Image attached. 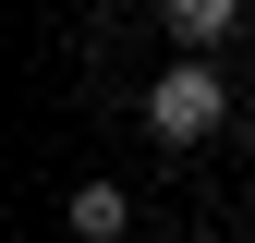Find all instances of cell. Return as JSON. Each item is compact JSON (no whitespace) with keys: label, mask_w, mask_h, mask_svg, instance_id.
<instances>
[{"label":"cell","mask_w":255,"mask_h":243,"mask_svg":"<svg viewBox=\"0 0 255 243\" xmlns=\"http://www.w3.org/2000/svg\"><path fill=\"white\" fill-rule=\"evenodd\" d=\"M158 12H170V37H182V49H219V37L243 24V0H158Z\"/></svg>","instance_id":"3957f363"},{"label":"cell","mask_w":255,"mask_h":243,"mask_svg":"<svg viewBox=\"0 0 255 243\" xmlns=\"http://www.w3.org/2000/svg\"><path fill=\"white\" fill-rule=\"evenodd\" d=\"M219 122H231V85L207 73V49H195V61H170V73L146 85V134H158V146H207Z\"/></svg>","instance_id":"6da1fadb"},{"label":"cell","mask_w":255,"mask_h":243,"mask_svg":"<svg viewBox=\"0 0 255 243\" xmlns=\"http://www.w3.org/2000/svg\"><path fill=\"white\" fill-rule=\"evenodd\" d=\"M122 231H134L122 182H73V243H122Z\"/></svg>","instance_id":"7a4b0ae2"}]
</instances>
